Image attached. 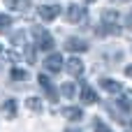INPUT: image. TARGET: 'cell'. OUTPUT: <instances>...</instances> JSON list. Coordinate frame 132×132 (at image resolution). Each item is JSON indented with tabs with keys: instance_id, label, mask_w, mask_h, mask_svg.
<instances>
[{
	"instance_id": "16",
	"label": "cell",
	"mask_w": 132,
	"mask_h": 132,
	"mask_svg": "<svg viewBox=\"0 0 132 132\" xmlns=\"http://www.w3.org/2000/svg\"><path fill=\"white\" fill-rule=\"evenodd\" d=\"M60 93H63L65 97H74V95H77V86H74V84H60Z\"/></svg>"
},
{
	"instance_id": "19",
	"label": "cell",
	"mask_w": 132,
	"mask_h": 132,
	"mask_svg": "<svg viewBox=\"0 0 132 132\" xmlns=\"http://www.w3.org/2000/svg\"><path fill=\"white\" fill-rule=\"evenodd\" d=\"M93 130H95V132H111V128H109V125H107L104 121L95 118V121H93Z\"/></svg>"
},
{
	"instance_id": "26",
	"label": "cell",
	"mask_w": 132,
	"mask_h": 132,
	"mask_svg": "<svg viewBox=\"0 0 132 132\" xmlns=\"http://www.w3.org/2000/svg\"><path fill=\"white\" fill-rule=\"evenodd\" d=\"M0 51H2V46H0Z\"/></svg>"
},
{
	"instance_id": "20",
	"label": "cell",
	"mask_w": 132,
	"mask_h": 132,
	"mask_svg": "<svg viewBox=\"0 0 132 132\" xmlns=\"http://www.w3.org/2000/svg\"><path fill=\"white\" fill-rule=\"evenodd\" d=\"M12 42L23 46V44H26V35H23V32H19V35H12Z\"/></svg>"
},
{
	"instance_id": "21",
	"label": "cell",
	"mask_w": 132,
	"mask_h": 132,
	"mask_svg": "<svg viewBox=\"0 0 132 132\" xmlns=\"http://www.w3.org/2000/svg\"><path fill=\"white\" fill-rule=\"evenodd\" d=\"M125 26H128V28H130V30H132V12H130V14H128V16H125Z\"/></svg>"
},
{
	"instance_id": "14",
	"label": "cell",
	"mask_w": 132,
	"mask_h": 132,
	"mask_svg": "<svg viewBox=\"0 0 132 132\" xmlns=\"http://www.w3.org/2000/svg\"><path fill=\"white\" fill-rule=\"evenodd\" d=\"M5 5H7L12 12H23V9H28V0H5Z\"/></svg>"
},
{
	"instance_id": "6",
	"label": "cell",
	"mask_w": 132,
	"mask_h": 132,
	"mask_svg": "<svg viewBox=\"0 0 132 132\" xmlns=\"http://www.w3.org/2000/svg\"><path fill=\"white\" fill-rule=\"evenodd\" d=\"M65 49L72 51V53H86L88 51V42L86 39H79V37H70L65 42Z\"/></svg>"
},
{
	"instance_id": "24",
	"label": "cell",
	"mask_w": 132,
	"mask_h": 132,
	"mask_svg": "<svg viewBox=\"0 0 132 132\" xmlns=\"http://www.w3.org/2000/svg\"><path fill=\"white\" fill-rule=\"evenodd\" d=\"M86 2H97V0H86Z\"/></svg>"
},
{
	"instance_id": "4",
	"label": "cell",
	"mask_w": 132,
	"mask_h": 132,
	"mask_svg": "<svg viewBox=\"0 0 132 132\" xmlns=\"http://www.w3.org/2000/svg\"><path fill=\"white\" fill-rule=\"evenodd\" d=\"M65 70H67V74H72V77H84V70H86V65H84V60L81 58H70L67 63H65Z\"/></svg>"
},
{
	"instance_id": "9",
	"label": "cell",
	"mask_w": 132,
	"mask_h": 132,
	"mask_svg": "<svg viewBox=\"0 0 132 132\" xmlns=\"http://www.w3.org/2000/svg\"><path fill=\"white\" fill-rule=\"evenodd\" d=\"M79 95H81V102H84V104H95V102H97V93H95L93 86H88V84H81Z\"/></svg>"
},
{
	"instance_id": "13",
	"label": "cell",
	"mask_w": 132,
	"mask_h": 132,
	"mask_svg": "<svg viewBox=\"0 0 132 132\" xmlns=\"http://www.w3.org/2000/svg\"><path fill=\"white\" fill-rule=\"evenodd\" d=\"M2 114L7 118H14L16 116V100H5L2 102Z\"/></svg>"
},
{
	"instance_id": "8",
	"label": "cell",
	"mask_w": 132,
	"mask_h": 132,
	"mask_svg": "<svg viewBox=\"0 0 132 132\" xmlns=\"http://www.w3.org/2000/svg\"><path fill=\"white\" fill-rule=\"evenodd\" d=\"M37 84H39V88L49 95V100H56V97H58V93H56V88H53V84L49 81L46 74H39V77H37Z\"/></svg>"
},
{
	"instance_id": "1",
	"label": "cell",
	"mask_w": 132,
	"mask_h": 132,
	"mask_svg": "<svg viewBox=\"0 0 132 132\" xmlns=\"http://www.w3.org/2000/svg\"><path fill=\"white\" fill-rule=\"evenodd\" d=\"M118 12H114V9H104L102 12V26H100V30H95L97 35H118L121 32V28H118Z\"/></svg>"
},
{
	"instance_id": "15",
	"label": "cell",
	"mask_w": 132,
	"mask_h": 132,
	"mask_svg": "<svg viewBox=\"0 0 132 132\" xmlns=\"http://www.w3.org/2000/svg\"><path fill=\"white\" fill-rule=\"evenodd\" d=\"M21 49H23V56H26V60L32 65V63H35V58H37V56H35V46H30V44H23Z\"/></svg>"
},
{
	"instance_id": "10",
	"label": "cell",
	"mask_w": 132,
	"mask_h": 132,
	"mask_svg": "<svg viewBox=\"0 0 132 132\" xmlns=\"http://www.w3.org/2000/svg\"><path fill=\"white\" fill-rule=\"evenodd\" d=\"M102 88L107 93H111V95H118L123 90V84L121 81H114V79H102Z\"/></svg>"
},
{
	"instance_id": "2",
	"label": "cell",
	"mask_w": 132,
	"mask_h": 132,
	"mask_svg": "<svg viewBox=\"0 0 132 132\" xmlns=\"http://www.w3.org/2000/svg\"><path fill=\"white\" fill-rule=\"evenodd\" d=\"M32 39H35V49H39V51H51L53 49V37L44 28H32Z\"/></svg>"
},
{
	"instance_id": "25",
	"label": "cell",
	"mask_w": 132,
	"mask_h": 132,
	"mask_svg": "<svg viewBox=\"0 0 132 132\" xmlns=\"http://www.w3.org/2000/svg\"><path fill=\"white\" fill-rule=\"evenodd\" d=\"M67 132H77V130H67Z\"/></svg>"
},
{
	"instance_id": "18",
	"label": "cell",
	"mask_w": 132,
	"mask_h": 132,
	"mask_svg": "<svg viewBox=\"0 0 132 132\" xmlns=\"http://www.w3.org/2000/svg\"><path fill=\"white\" fill-rule=\"evenodd\" d=\"M9 26H12V16H7V14H0V32H2V35L9 30Z\"/></svg>"
},
{
	"instance_id": "5",
	"label": "cell",
	"mask_w": 132,
	"mask_h": 132,
	"mask_svg": "<svg viewBox=\"0 0 132 132\" xmlns=\"http://www.w3.org/2000/svg\"><path fill=\"white\" fill-rule=\"evenodd\" d=\"M58 14H60V7H58V5H42V7L37 9V16H39L42 21H53Z\"/></svg>"
},
{
	"instance_id": "11",
	"label": "cell",
	"mask_w": 132,
	"mask_h": 132,
	"mask_svg": "<svg viewBox=\"0 0 132 132\" xmlns=\"http://www.w3.org/2000/svg\"><path fill=\"white\" fill-rule=\"evenodd\" d=\"M63 116H65L67 121L77 123V121H81V118H84V111H81L79 107H67V109H63Z\"/></svg>"
},
{
	"instance_id": "7",
	"label": "cell",
	"mask_w": 132,
	"mask_h": 132,
	"mask_svg": "<svg viewBox=\"0 0 132 132\" xmlns=\"http://www.w3.org/2000/svg\"><path fill=\"white\" fill-rule=\"evenodd\" d=\"M63 65H65V60H63V56H60V53H51V56L44 60V67H46L51 74L60 72V70H63Z\"/></svg>"
},
{
	"instance_id": "23",
	"label": "cell",
	"mask_w": 132,
	"mask_h": 132,
	"mask_svg": "<svg viewBox=\"0 0 132 132\" xmlns=\"http://www.w3.org/2000/svg\"><path fill=\"white\" fill-rule=\"evenodd\" d=\"M111 2H130V0H111Z\"/></svg>"
},
{
	"instance_id": "17",
	"label": "cell",
	"mask_w": 132,
	"mask_h": 132,
	"mask_svg": "<svg viewBox=\"0 0 132 132\" xmlns=\"http://www.w3.org/2000/svg\"><path fill=\"white\" fill-rule=\"evenodd\" d=\"M12 79H16V81H26V79H28V72L21 70V67H12Z\"/></svg>"
},
{
	"instance_id": "22",
	"label": "cell",
	"mask_w": 132,
	"mask_h": 132,
	"mask_svg": "<svg viewBox=\"0 0 132 132\" xmlns=\"http://www.w3.org/2000/svg\"><path fill=\"white\" fill-rule=\"evenodd\" d=\"M125 74H128V77L132 79V65H128V67H125Z\"/></svg>"
},
{
	"instance_id": "3",
	"label": "cell",
	"mask_w": 132,
	"mask_h": 132,
	"mask_svg": "<svg viewBox=\"0 0 132 132\" xmlns=\"http://www.w3.org/2000/svg\"><path fill=\"white\" fill-rule=\"evenodd\" d=\"M65 19H67L70 23L79 26V23H86V19H88V12H86V7H79L77 2H72V5H67Z\"/></svg>"
},
{
	"instance_id": "12",
	"label": "cell",
	"mask_w": 132,
	"mask_h": 132,
	"mask_svg": "<svg viewBox=\"0 0 132 132\" xmlns=\"http://www.w3.org/2000/svg\"><path fill=\"white\" fill-rule=\"evenodd\" d=\"M26 107H28L32 114H42V111H44V102H42L39 97H28V100H26Z\"/></svg>"
}]
</instances>
